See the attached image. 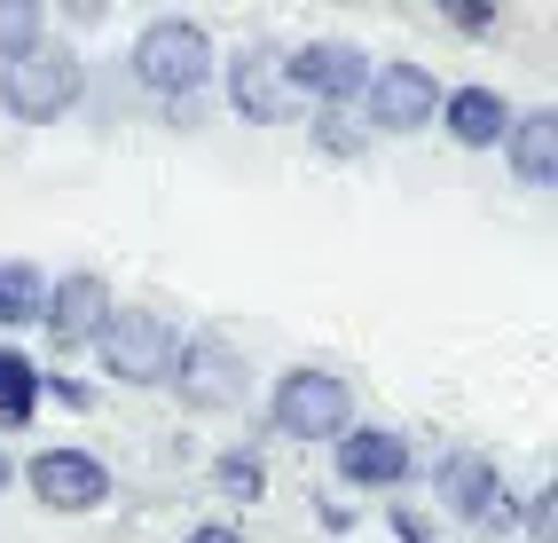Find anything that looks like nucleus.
<instances>
[{
	"label": "nucleus",
	"instance_id": "f257e3e1",
	"mask_svg": "<svg viewBox=\"0 0 558 543\" xmlns=\"http://www.w3.org/2000/svg\"><path fill=\"white\" fill-rule=\"evenodd\" d=\"M126 63H134L142 95H158V102H197V95L213 87V71H220L213 32H205L197 16H150V24L134 32Z\"/></svg>",
	"mask_w": 558,
	"mask_h": 543
},
{
	"label": "nucleus",
	"instance_id": "f03ea898",
	"mask_svg": "<svg viewBox=\"0 0 558 543\" xmlns=\"http://www.w3.org/2000/svg\"><path fill=\"white\" fill-rule=\"evenodd\" d=\"M80 95H87V63L63 40H40L32 56L0 63V111L16 126H56V119L80 111Z\"/></svg>",
	"mask_w": 558,
	"mask_h": 543
},
{
	"label": "nucleus",
	"instance_id": "7ed1b4c3",
	"mask_svg": "<svg viewBox=\"0 0 558 543\" xmlns=\"http://www.w3.org/2000/svg\"><path fill=\"white\" fill-rule=\"evenodd\" d=\"M268 425L283 442H339L354 425V386L323 362H291V371L268 386Z\"/></svg>",
	"mask_w": 558,
	"mask_h": 543
},
{
	"label": "nucleus",
	"instance_id": "20e7f679",
	"mask_svg": "<svg viewBox=\"0 0 558 543\" xmlns=\"http://www.w3.org/2000/svg\"><path fill=\"white\" fill-rule=\"evenodd\" d=\"M173 354H181V323L158 307H110V323L95 331V362L119 386H166Z\"/></svg>",
	"mask_w": 558,
	"mask_h": 543
},
{
	"label": "nucleus",
	"instance_id": "39448f33",
	"mask_svg": "<svg viewBox=\"0 0 558 543\" xmlns=\"http://www.w3.org/2000/svg\"><path fill=\"white\" fill-rule=\"evenodd\" d=\"M190 410L220 418V410H244V394H252V362L236 339H220V331H190L173 354V378H166Z\"/></svg>",
	"mask_w": 558,
	"mask_h": 543
},
{
	"label": "nucleus",
	"instance_id": "423d86ee",
	"mask_svg": "<svg viewBox=\"0 0 558 543\" xmlns=\"http://www.w3.org/2000/svg\"><path fill=\"white\" fill-rule=\"evenodd\" d=\"M433 496L449 504V520H464V528H504L511 520V481H504V464L488 449H449L433 464Z\"/></svg>",
	"mask_w": 558,
	"mask_h": 543
},
{
	"label": "nucleus",
	"instance_id": "0eeeda50",
	"mask_svg": "<svg viewBox=\"0 0 558 543\" xmlns=\"http://www.w3.org/2000/svg\"><path fill=\"white\" fill-rule=\"evenodd\" d=\"M283 80H291V95L323 102V111H354L369 87V56L354 40H300V48H283Z\"/></svg>",
	"mask_w": 558,
	"mask_h": 543
},
{
	"label": "nucleus",
	"instance_id": "6e6552de",
	"mask_svg": "<svg viewBox=\"0 0 558 543\" xmlns=\"http://www.w3.org/2000/svg\"><path fill=\"white\" fill-rule=\"evenodd\" d=\"M24 488L48 504V512H63V520H80V512H102L110 504V464L95 457V449H71V442H56V449H40L24 464Z\"/></svg>",
	"mask_w": 558,
	"mask_h": 543
},
{
	"label": "nucleus",
	"instance_id": "1a4fd4ad",
	"mask_svg": "<svg viewBox=\"0 0 558 543\" xmlns=\"http://www.w3.org/2000/svg\"><path fill=\"white\" fill-rule=\"evenodd\" d=\"M220 80H229V111L252 119V126H276V119L300 111V95H291V80H283V48H276V40H244L229 63H220Z\"/></svg>",
	"mask_w": 558,
	"mask_h": 543
},
{
	"label": "nucleus",
	"instance_id": "9d476101",
	"mask_svg": "<svg viewBox=\"0 0 558 543\" xmlns=\"http://www.w3.org/2000/svg\"><path fill=\"white\" fill-rule=\"evenodd\" d=\"M362 111L378 134H425L440 119V80L425 63H378L369 87H362Z\"/></svg>",
	"mask_w": 558,
	"mask_h": 543
},
{
	"label": "nucleus",
	"instance_id": "9b49d317",
	"mask_svg": "<svg viewBox=\"0 0 558 543\" xmlns=\"http://www.w3.org/2000/svg\"><path fill=\"white\" fill-rule=\"evenodd\" d=\"M330 457H339L347 488H401L417 473V449H409V433H393V425H347L339 442H330Z\"/></svg>",
	"mask_w": 558,
	"mask_h": 543
},
{
	"label": "nucleus",
	"instance_id": "f8f14e48",
	"mask_svg": "<svg viewBox=\"0 0 558 543\" xmlns=\"http://www.w3.org/2000/svg\"><path fill=\"white\" fill-rule=\"evenodd\" d=\"M110 283L95 276V268H71V276H56L48 283V300H40V331L56 339V347H95V331L110 323Z\"/></svg>",
	"mask_w": 558,
	"mask_h": 543
},
{
	"label": "nucleus",
	"instance_id": "ddd939ff",
	"mask_svg": "<svg viewBox=\"0 0 558 543\" xmlns=\"http://www.w3.org/2000/svg\"><path fill=\"white\" fill-rule=\"evenodd\" d=\"M519 119V102L488 80H464V87H440V126H449L457 150H504V134Z\"/></svg>",
	"mask_w": 558,
	"mask_h": 543
},
{
	"label": "nucleus",
	"instance_id": "4468645a",
	"mask_svg": "<svg viewBox=\"0 0 558 543\" xmlns=\"http://www.w3.org/2000/svg\"><path fill=\"white\" fill-rule=\"evenodd\" d=\"M504 158L519 190H558V111H519L504 134Z\"/></svg>",
	"mask_w": 558,
	"mask_h": 543
},
{
	"label": "nucleus",
	"instance_id": "2eb2a0df",
	"mask_svg": "<svg viewBox=\"0 0 558 543\" xmlns=\"http://www.w3.org/2000/svg\"><path fill=\"white\" fill-rule=\"evenodd\" d=\"M32 402H40V362L0 347V433H16L32 418Z\"/></svg>",
	"mask_w": 558,
	"mask_h": 543
},
{
	"label": "nucleus",
	"instance_id": "dca6fc26",
	"mask_svg": "<svg viewBox=\"0 0 558 543\" xmlns=\"http://www.w3.org/2000/svg\"><path fill=\"white\" fill-rule=\"evenodd\" d=\"M40 300H48V276L32 261H0V323L24 331V323H40Z\"/></svg>",
	"mask_w": 558,
	"mask_h": 543
},
{
	"label": "nucleus",
	"instance_id": "f3484780",
	"mask_svg": "<svg viewBox=\"0 0 558 543\" xmlns=\"http://www.w3.org/2000/svg\"><path fill=\"white\" fill-rule=\"evenodd\" d=\"M48 40V9L40 0H0V63H16Z\"/></svg>",
	"mask_w": 558,
	"mask_h": 543
},
{
	"label": "nucleus",
	"instance_id": "a211bd4d",
	"mask_svg": "<svg viewBox=\"0 0 558 543\" xmlns=\"http://www.w3.org/2000/svg\"><path fill=\"white\" fill-rule=\"evenodd\" d=\"M213 488L229 496V504H259V496H268V464H259L252 449H220V464H213Z\"/></svg>",
	"mask_w": 558,
	"mask_h": 543
},
{
	"label": "nucleus",
	"instance_id": "6ab92c4d",
	"mask_svg": "<svg viewBox=\"0 0 558 543\" xmlns=\"http://www.w3.org/2000/svg\"><path fill=\"white\" fill-rule=\"evenodd\" d=\"M323 150H354V111H323Z\"/></svg>",
	"mask_w": 558,
	"mask_h": 543
},
{
	"label": "nucleus",
	"instance_id": "aec40b11",
	"mask_svg": "<svg viewBox=\"0 0 558 543\" xmlns=\"http://www.w3.org/2000/svg\"><path fill=\"white\" fill-rule=\"evenodd\" d=\"M181 543H244L229 520H205V528H190V535H181Z\"/></svg>",
	"mask_w": 558,
	"mask_h": 543
},
{
	"label": "nucleus",
	"instance_id": "412c9836",
	"mask_svg": "<svg viewBox=\"0 0 558 543\" xmlns=\"http://www.w3.org/2000/svg\"><path fill=\"white\" fill-rule=\"evenodd\" d=\"M9 481H16V457H9V449H0V488H9Z\"/></svg>",
	"mask_w": 558,
	"mask_h": 543
}]
</instances>
